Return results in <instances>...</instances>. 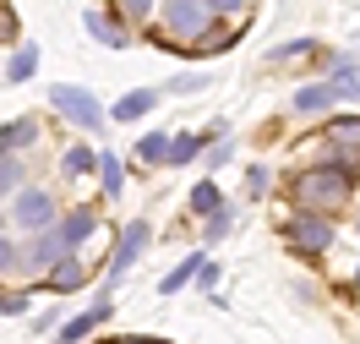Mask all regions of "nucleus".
<instances>
[{"label": "nucleus", "instance_id": "1", "mask_svg": "<svg viewBox=\"0 0 360 344\" xmlns=\"http://www.w3.org/2000/svg\"><path fill=\"white\" fill-rule=\"evenodd\" d=\"M349 181H360L349 164H328V170L300 175V181H295V197H300V203H311V213H316V208H338L344 197H349Z\"/></svg>", "mask_w": 360, "mask_h": 344}, {"label": "nucleus", "instance_id": "2", "mask_svg": "<svg viewBox=\"0 0 360 344\" xmlns=\"http://www.w3.org/2000/svg\"><path fill=\"white\" fill-rule=\"evenodd\" d=\"M49 104L66 115L71 126H104L98 98H93V93H82V88H71V82H55V88H49Z\"/></svg>", "mask_w": 360, "mask_h": 344}, {"label": "nucleus", "instance_id": "3", "mask_svg": "<svg viewBox=\"0 0 360 344\" xmlns=\"http://www.w3.org/2000/svg\"><path fill=\"white\" fill-rule=\"evenodd\" d=\"M290 241L300 252H328L333 246V224L322 219V213H295L290 219Z\"/></svg>", "mask_w": 360, "mask_h": 344}, {"label": "nucleus", "instance_id": "4", "mask_svg": "<svg viewBox=\"0 0 360 344\" xmlns=\"http://www.w3.org/2000/svg\"><path fill=\"white\" fill-rule=\"evenodd\" d=\"M11 213H17V224H22V229H44L49 219H55V203H49V191H39V186H22Z\"/></svg>", "mask_w": 360, "mask_h": 344}, {"label": "nucleus", "instance_id": "5", "mask_svg": "<svg viewBox=\"0 0 360 344\" xmlns=\"http://www.w3.org/2000/svg\"><path fill=\"white\" fill-rule=\"evenodd\" d=\"M164 17H169V33H180V39H197L207 23L202 0H164Z\"/></svg>", "mask_w": 360, "mask_h": 344}, {"label": "nucleus", "instance_id": "6", "mask_svg": "<svg viewBox=\"0 0 360 344\" xmlns=\"http://www.w3.org/2000/svg\"><path fill=\"white\" fill-rule=\"evenodd\" d=\"M142 246H148V224L136 219V224H126V229H120V252H115L110 274L120 279V274H126V268H131V262H136V257H142Z\"/></svg>", "mask_w": 360, "mask_h": 344}, {"label": "nucleus", "instance_id": "7", "mask_svg": "<svg viewBox=\"0 0 360 344\" xmlns=\"http://www.w3.org/2000/svg\"><path fill=\"white\" fill-rule=\"evenodd\" d=\"M110 312H115L110 300H98L93 312H82V317H71L66 328H60V339H55V344H77V339H88V333H93V328H98L104 317H110Z\"/></svg>", "mask_w": 360, "mask_h": 344}, {"label": "nucleus", "instance_id": "8", "mask_svg": "<svg viewBox=\"0 0 360 344\" xmlns=\"http://www.w3.org/2000/svg\"><path fill=\"white\" fill-rule=\"evenodd\" d=\"M17 262H27V268H55V262H66V246H60V235H39L33 252L17 257Z\"/></svg>", "mask_w": 360, "mask_h": 344}, {"label": "nucleus", "instance_id": "9", "mask_svg": "<svg viewBox=\"0 0 360 344\" xmlns=\"http://www.w3.org/2000/svg\"><path fill=\"white\" fill-rule=\"evenodd\" d=\"M93 229H98V219H93V213H71V219L55 229V235H60V246L71 252V246H82V241H88Z\"/></svg>", "mask_w": 360, "mask_h": 344}, {"label": "nucleus", "instance_id": "10", "mask_svg": "<svg viewBox=\"0 0 360 344\" xmlns=\"http://www.w3.org/2000/svg\"><path fill=\"white\" fill-rule=\"evenodd\" d=\"M82 27H88V33L98 39V44H110V49H120V44H126V33H120V23H110L104 11H88V17H82Z\"/></svg>", "mask_w": 360, "mask_h": 344}, {"label": "nucleus", "instance_id": "11", "mask_svg": "<svg viewBox=\"0 0 360 344\" xmlns=\"http://www.w3.org/2000/svg\"><path fill=\"white\" fill-rule=\"evenodd\" d=\"M158 104V93L153 88H142V93H126L120 104H115V120H136V115H148Z\"/></svg>", "mask_w": 360, "mask_h": 344}, {"label": "nucleus", "instance_id": "12", "mask_svg": "<svg viewBox=\"0 0 360 344\" xmlns=\"http://www.w3.org/2000/svg\"><path fill=\"white\" fill-rule=\"evenodd\" d=\"M328 104H333V88H328V82H311V88H300V93H295V110H306V115L328 110Z\"/></svg>", "mask_w": 360, "mask_h": 344}, {"label": "nucleus", "instance_id": "13", "mask_svg": "<svg viewBox=\"0 0 360 344\" xmlns=\"http://www.w3.org/2000/svg\"><path fill=\"white\" fill-rule=\"evenodd\" d=\"M33 71H39V49H33V44H22L17 55H11V66H6V82H27Z\"/></svg>", "mask_w": 360, "mask_h": 344}, {"label": "nucleus", "instance_id": "14", "mask_svg": "<svg viewBox=\"0 0 360 344\" xmlns=\"http://www.w3.org/2000/svg\"><path fill=\"white\" fill-rule=\"evenodd\" d=\"M328 132H333V142H338V148H349V153L360 159V115H344V120H333Z\"/></svg>", "mask_w": 360, "mask_h": 344}, {"label": "nucleus", "instance_id": "15", "mask_svg": "<svg viewBox=\"0 0 360 344\" xmlns=\"http://www.w3.org/2000/svg\"><path fill=\"white\" fill-rule=\"evenodd\" d=\"M333 98L344 93V98H360V66H349V60H338V71H333Z\"/></svg>", "mask_w": 360, "mask_h": 344}, {"label": "nucleus", "instance_id": "16", "mask_svg": "<svg viewBox=\"0 0 360 344\" xmlns=\"http://www.w3.org/2000/svg\"><path fill=\"white\" fill-rule=\"evenodd\" d=\"M197 274H202V257H186V262H180L175 274H164V284H158V290H164V295H175L180 284H191Z\"/></svg>", "mask_w": 360, "mask_h": 344}, {"label": "nucleus", "instance_id": "17", "mask_svg": "<svg viewBox=\"0 0 360 344\" xmlns=\"http://www.w3.org/2000/svg\"><path fill=\"white\" fill-rule=\"evenodd\" d=\"M33 137H39L33 120H11V126H0V148H27Z\"/></svg>", "mask_w": 360, "mask_h": 344}, {"label": "nucleus", "instance_id": "18", "mask_svg": "<svg viewBox=\"0 0 360 344\" xmlns=\"http://www.w3.org/2000/svg\"><path fill=\"white\" fill-rule=\"evenodd\" d=\"M17 191H22V164L11 153H0V197H17Z\"/></svg>", "mask_w": 360, "mask_h": 344}, {"label": "nucleus", "instance_id": "19", "mask_svg": "<svg viewBox=\"0 0 360 344\" xmlns=\"http://www.w3.org/2000/svg\"><path fill=\"white\" fill-rule=\"evenodd\" d=\"M82 284V262H55V274H49V290H77Z\"/></svg>", "mask_w": 360, "mask_h": 344}, {"label": "nucleus", "instance_id": "20", "mask_svg": "<svg viewBox=\"0 0 360 344\" xmlns=\"http://www.w3.org/2000/svg\"><path fill=\"white\" fill-rule=\"evenodd\" d=\"M197 153H202V142H197V137H175V142H169V153H164V159H169V164H191Z\"/></svg>", "mask_w": 360, "mask_h": 344}, {"label": "nucleus", "instance_id": "21", "mask_svg": "<svg viewBox=\"0 0 360 344\" xmlns=\"http://www.w3.org/2000/svg\"><path fill=\"white\" fill-rule=\"evenodd\" d=\"M164 153H169V137H158V132H153V137H142V142H136V159H142V164H158Z\"/></svg>", "mask_w": 360, "mask_h": 344}, {"label": "nucleus", "instance_id": "22", "mask_svg": "<svg viewBox=\"0 0 360 344\" xmlns=\"http://www.w3.org/2000/svg\"><path fill=\"white\" fill-rule=\"evenodd\" d=\"M98 170H104V191H110V197H120V186H126V170H120V159H98Z\"/></svg>", "mask_w": 360, "mask_h": 344}, {"label": "nucleus", "instance_id": "23", "mask_svg": "<svg viewBox=\"0 0 360 344\" xmlns=\"http://www.w3.org/2000/svg\"><path fill=\"white\" fill-rule=\"evenodd\" d=\"M191 208H197V213H213V208H219V186L202 181L197 191H191Z\"/></svg>", "mask_w": 360, "mask_h": 344}, {"label": "nucleus", "instance_id": "24", "mask_svg": "<svg viewBox=\"0 0 360 344\" xmlns=\"http://www.w3.org/2000/svg\"><path fill=\"white\" fill-rule=\"evenodd\" d=\"M60 164H66V175H88V170H93V148H71Z\"/></svg>", "mask_w": 360, "mask_h": 344}, {"label": "nucleus", "instance_id": "25", "mask_svg": "<svg viewBox=\"0 0 360 344\" xmlns=\"http://www.w3.org/2000/svg\"><path fill=\"white\" fill-rule=\"evenodd\" d=\"M207 88V77H175L169 82V93H202Z\"/></svg>", "mask_w": 360, "mask_h": 344}, {"label": "nucleus", "instance_id": "26", "mask_svg": "<svg viewBox=\"0 0 360 344\" xmlns=\"http://www.w3.org/2000/svg\"><path fill=\"white\" fill-rule=\"evenodd\" d=\"M0 44H17V17L0 6Z\"/></svg>", "mask_w": 360, "mask_h": 344}, {"label": "nucleus", "instance_id": "27", "mask_svg": "<svg viewBox=\"0 0 360 344\" xmlns=\"http://www.w3.org/2000/svg\"><path fill=\"white\" fill-rule=\"evenodd\" d=\"M202 11H219V17H235V11H246V0H202Z\"/></svg>", "mask_w": 360, "mask_h": 344}, {"label": "nucleus", "instance_id": "28", "mask_svg": "<svg viewBox=\"0 0 360 344\" xmlns=\"http://www.w3.org/2000/svg\"><path fill=\"white\" fill-rule=\"evenodd\" d=\"M306 49H311V39H295V44L273 49V60H295V55H306Z\"/></svg>", "mask_w": 360, "mask_h": 344}, {"label": "nucleus", "instance_id": "29", "mask_svg": "<svg viewBox=\"0 0 360 344\" xmlns=\"http://www.w3.org/2000/svg\"><path fill=\"white\" fill-rule=\"evenodd\" d=\"M0 312H6V317H22L27 300H22V295H0Z\"/></svg>", "mask_w": 360, "mask_h": 344}, {"label": "nucleus", "instance_id": "30", "mask_svg": "<svg viewBox=\"0 0 360 344\" xmlns=\"http://www.w3.org/2000/svg\"><path fill=\"white\" fill-rule=\"evenodd\" d=\"M120 6H126V17H136V23H142V17L153 11V0H120Z\"/></svg>", "mask_w": 360, "mask_h": 344}, {"label": "nucleus", "instance_id": "31", "mask_svg": "<svg viewBox=\"0 0 360 344\" xmlns=\"http://www.w3.org/2000/svg\"><path fill=\"white\" fill-rule=\"evenodd\" d=\"M11 262H17V246H11L6 235H0V268H11Z\"/></svg>", "mask_w": 360, "mask_h": 344}, {"label": "nucleus", "instance_id": "32", "mask_svg": "<svg viewBox=\"0 0 360 344\" xmlns=\"http://www.w3.org/2000/svg\"><path fill=\"white\" fill-rule=\"evenodd\" d=\"M355 284H360V268H355Z\"/></svg>", "mask_w": 360, "mask_h": 344}]
</instances>
